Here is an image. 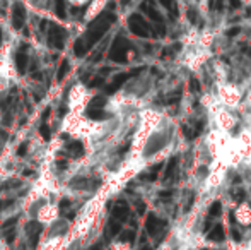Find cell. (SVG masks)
Here are the masks:
<instances>
[{"instance_id": "obj_22", "label": "cell", "mask_w": 251, "mask_h": 250, "mask_svg": "<svg viewBox=\"0 0 251 250\" xmlns=\"http://www.w3.org/2000/svg\"><path fill=\"white\" fill-rule=\"evenodd\" d=\"M250 197H251V195H250Z\"/></svg>"}, {"instance_id": "obj_2", "label": "cell", "mask_w": 251, "mask_h": 250, "mask_svg": "<svg viewBox=\"0 0 251 250\" xmlns=\"http://www.w3.org/2000/svg\"><path fill=\"white\" fill-rule=\"evenodd\" d=\"M215 96H217L219 103L222 105L224 108H227V110H238V107L241 105L243 101V94L241 91L238 89V87L234 86V84L231 83H221L217 84V93H215Z\"/></svg>"}, {"instance_id": "obj_8", "label": "cell", "mask_w": 251, "mask_h": 250, "mask_svg": "<svg viewBox=\"0 0 251 250\" xmlns=\"http://www.w3.org/2000/svg\"><path fill=\"white\" fill-rule=\"evenodd\" d=\"M234 220L241 226H250L251 224V206L248 202H243L236 207L234 211Z\"/></svg>"}, {"instance_id": "obj_7", "label": "cell", "mask_w": 251, "mask_h": 250, "mask_svg": "<svg viewBox=\"0 0 251 250\" xmlns=\"http://www.w3.org/2000/svg\"><path fill=\"white\" fill-rule=\"evenodd\" d=\"M226 173L227 171H208V175L203 180V189L205 190H215L219 189L226 180Z\"/></svg>"}, {"instance_id": "obj_3", "label": "cell", "mask_w": 251, "mask_h": 250, "mask_svg": "<svg viewBox=\"0 0 251 250\" xmlns=\"http://www.w3.org/2000/svg\"><path fill=\"white\" fill-rule=\"evenodd\" d=\"M17 79V70L12 60V45L5 43L0 48V83H10Z\"/></svg>"}, {"instance_id": "obj_11", "label": "cell", "mask_w": 251, "mask_h": 250, "mask_svg": "<svg viewBox=\"0 0 251 250\" xmlns=\"http://www.w3.org/2000/svg\"><path fill=\"white\" fill-rule=\"evenodd\" d=\"M41 230H43V224H41L40 221H31V223L26 226V233L33 238V247L38 245V238H40Z\"/></svg>"}, {"instance_id": "obj_12", "label": "cell", "mask_w": 251, "mask_h": 250, "mask_svg": "<svg viewBox=\"0 0 251 250\" xmlns=\"http://www.w3.org/2000/svg\"><path fill=\"white\" fill-rule=\"evenodd\" d=\"M199 29L197 28H192V29L186 31V34L183 36V43L186 45V47H195L197 41H199Z\"/></svg>"}, {"instance_id": "obj_10", "label": "cell", "mask_w": 251, "mask_h": 250, "mask_svg": "<svg viewBox=\"0 0 251 250\" xmlns=\"http://www.w3.org/2000/svg\"><path fill=\"white\" fill-rule=\"evenodd\" d=\"M214 41H215L214 31L203 29V31H201V33L199 34V41H197V47H199L200 50H210V47L214 45Z\"/></svg>"}, {"instance_id": "obj_16", "label": "cell", "mask_w": 251, "mask_h": 250, "mask_svg": "<svg viewBox=\"0 0 251 250\" xmlns=\"http://www.w3.org/2000/svg\"><path fill=\"white\" fill-rule=\"evenodd\" d=\"M245 105H246V107H250V108H251V91H248V94H246Z\"/></svg>"}, {"instance_id": "obj_20", "label": "cell", "mask_w": 251, "mask_h": 250, "mask_svg": "<svg viewBox=\"0 0 251 250\" xmlns=\"http://www.w3.org/2000/svg\"><path fill=\"white\" fill-rule=\"evenodd\" d=\"M89 250H100V245H93V247H91Z\"/></svg>"}, {"instance_id": "obj_14", "label": "cell", "mask_w": 251, "mask_h": 250, "mask_svg": "<svg viewBox=\"0 0 251 250\" xmlns=\"http://www.w3.org/2000/svg\"><path fill=\"white\" fill-rule=\"evenodd\" d=\"M133 238H135V233H133V231H125V233H122V237H120V242H122V244L132 245Z\"/></svg>"}, {"instance_id": "obj_4", "label": "cell", "mask_w": 251, "mask_h": 250, "mask_svg": "<svg viewBox=\"0 0 251 250\" xmlns=\"http://www.w3.org/2000/svg\"><path fill=\"white\" fill-rule=\"evenodd\" d=\"M212 115H214L215 129L221 130V132L231 134L232 130L236 129V125H238V118H236V115L232 113L231 110L224 108L222 105H221V107H219L217 110H215Z\"/></svg>"}, {"instance_id": "obj_1", "label": "cell", "mask_w": 251, "mask_h": 250, "mask_svg": "<svg viewBox=\"0 0 251 250\" xmlns=\"http://www.w3.org/2000/svg\"><path fill=\"white\" fill-rule=\"evenodd\" d=\"M91 100H93V91L82 83H77L69 91V98H67V107H69V113H79L84 115L86 108L89 107Z\"/></svg>"}, {"instance_id": "obj_18", "label": "cell", "mask_w": 251, "mask_h": 250, "mask_svg": "<svg viewBox=\"0 0 251 250\" xmlns=\"http://www.w3.org/2000/svg\"><path fill=\"white\" fill-rule=\"evenodd\" d=\"M12 240H14V231H10V233L7 235V242H9V244H10V242H12Z\"/></svg>"}, {"instance_id": "obj_9", "label": "cell", "mask_w": 251, "mask_h": 250, "mask_svg": "<svg viewBox=\"0 0 251 250\" xmlns=\"http://www.w3.org/2000/svg\"><path fill=\"white\" fill-rule=\"evenodd\" d=\"M106 3H108V0H91L89 5H87V10H86V16H84V19H86V21L96 19L102 10H104Z\"/></svg>"}, {"instance_id": "obj_15", "label": "cell", "mask_w": 251, "mask_h": 250, "mask_svg": "<svg viewBox=\"0 0 251 250\" xmlns=\"http://www.w3.org/2000/svg\"><path fill=\"white\" fill-rule=\"evenodd\" d=\"M67 2L74 7H84V5H89L91 0H67Z\"/></svg>"}, {"instance_id": "obj_13", "label": "cell", "mask_w": 251, "mask_h": 250, "mask_svg": "<svg viewBox=\"0 0 251 250\" xmlns=\"http://www.w3.org/2000/svg\"><path fill=\"white\" fill-rule=\"evenodd\" d=\"M67 230H69V224H65V221H58V223H55L51 226V237L53 235H63L67 233Z\"/></svg>"}, {"instance_id": "obj_21", "label": "cell", "mask_w": 251, "mask_h": 250, "mask_svg": "<svg viewBox=\"0 0 251 250\" xmlns=\"http://www.w3.org/2000/svg\"><path fill=\"white\" fill-rule=\"evenodd\" d=\"M142 250H151V249H149V247H146V249H142Z\"/></svg>"}, {"instance_id": "obj_5", "label": "cell", "mask_w": 251, "mask_h": 250, "mask_svg": "<svg viewBox=\"0 0 251 250\" xmlns=\"http://www.w3.org/2000/svg\"><path fill=\"white\" fill-rule=\"evenodd\" d=\"M210 58H212L210 50H197V52H193V54H188V57H186V60H185V65L188 67L190 70L197 72V70H200Z\"/></svg>"}, {"instance_id": "obj_6", "label": "cell", "mask_w": 251, "mask_h": 250, "mask_svg": "<svg viewBox=\"0 0 251 250\" xmlns=\"http://www.w3.org/2000/svg\"><path fill=\"white\" fill-rule=\"evenodd\" d=\"M234 144H236V147H238L239 153H241V156L246 160V158L251 154V130L248 127L239 130V134L234 137Z\"/></svg>"}, {"instance_id": "obj_17", "label": "cell", "mask_w": 251, "mask_h": 250, "mask_svg": "<svg viewBox=\"0 0 251 250\" xmlns=\"http://www.w3.org/2000/svg\"><path fill=\"white\" fill-rule=\"evenodd\" d=\"M14 223H16V220H9V221H7V223H5V224H3V230H5V228H9V226H12Z\"/></svg>"}, {"instance_id": "obj_19", "label": "cell", "mask_w": 251, "mask_h": 250, "mask_svg": "<svg viewBox=\"0 0 251 250\" xmlns=\"http://www.w3.org/2000/svg\"><path fill=\"white\" fill-rule=\"evenodd\" d=\"M245 163L248 165V167L251 168V154H250V156H248V158H246V160H245Z\"/></svg>"}]
</instances>
